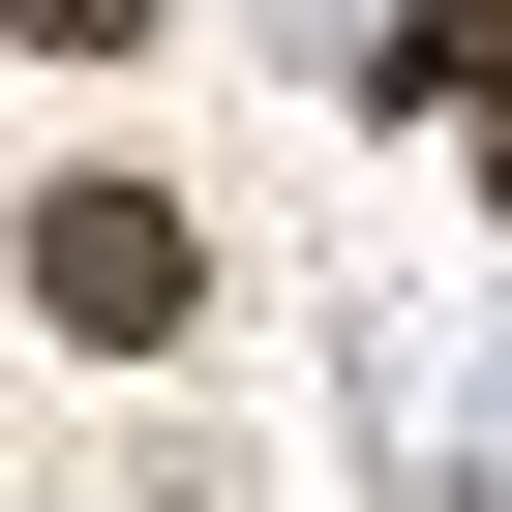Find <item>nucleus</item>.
<instances>
[{
	"mask_svg": "<svg viewBox=\"0 0 512 512\" xmlns=\"http://www.w3.org/2000/svg\"><path fill=\"white\" fill-rule=\"evenodd\" d=\"M0 31H61V61H91V31H151V0H0Z\"/></svg>",
	"mask_w": 512,
	"mask_h": 512,
	"instance_id": "2",
	"label": "nucleus"
},
{
	"mask_svg": "<svg viewBox=\"0 0 512 512\" xmlns=\"http://www.w3.org/2000/svg\"><path fill=\"white\" fill-rule=\"evenodd\" d=\"M31 302H61L91 362H151V332H181V211H151V181H61V211H31Z\"/></svg>",
	"mask_w": 512,
	"mask_h": 512,
	"instance_id": "1",
	"label": "nucleus"
}]
</instances>
